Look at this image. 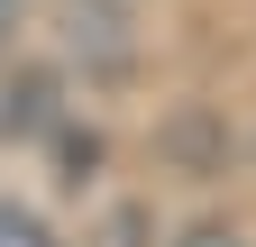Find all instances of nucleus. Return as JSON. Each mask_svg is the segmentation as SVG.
Here are the masks:
<instances>
[{"instance_id": "1", "label": "nucleus", "mask_w": 256, "mask_h": 247, "mask_svg": "<svg viewBox=\"0 0 256 247\" xmlns=\"http://www.w3.org/2000/svg\"><path fill=\"white\" fill-rule=\"evenodd\" d=\"M0 247H55V229H46L28 202H0Z\"/></svg>"}, {"instance_id": "2", "label": "nucleus", "mask_w": 256, "mask_h": 247, "mask_svg": "<svg viewBox=\"0 0 256 247\" xmlns=\"http://www.w3.org/2000/svg\"><path fill=\"white\" fill-rule=\"evenodd\" d=\"M174 247H247V238H238V229H229V220H192V229H183V238H174Z\"/></svg>"}]
</instances>
